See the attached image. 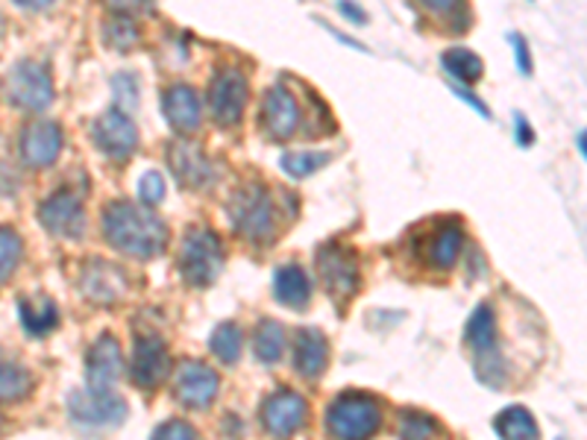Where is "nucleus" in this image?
I'll return each instance as SVG.
<instances>
[{
    "label": "nucleus",
    "mask_w": 587,
    "mask_h": 440,
    "mask_svg": "<svg viewBox=\"0 0 587 440\" xmlns=\"http://www.w3.org/2000/svg\"><path fill=\"white\" fill-rule=\"evenodd\" d=\"M91 136H94V144L107 159H115V162H127L136 147H139V130L127 112L121 109H109L94 121L91 127Z\"/></svg>",
    "instance_id": "1a4fd4ad"
},
{
    "label": "nucleus",
    "mask_w": 587,
    "mask_h": 440,
    "mask_svg": "<svg viewBox=\"0 0 587 440\" xmlns=\"http://www.w3.org/2000/svg\"><path fill=\"white\" fill-rule=\"evenodd\" d=\"M36 388L33 373L7 352H0V402L27 400Z\"/></svg>",
    "instance_id": "b1692460"
},
{
    "label": "nucleus",
    "mask_w": 587,
    "mask_h": 440,
    "mask_svg": "<svg viewBox=\"0 0 587 440\" xmlns=\"http://www.w3.org/2000/svg\"><path fill=\"white\" fill-rule=\"evenodd\" d=\"M16 3L21 9H33V12H36V9H48L50 3H53V0H16Z\"/></svg>",
    "instance_id": "37998d69"
},
{
    "label": "nucleus",
    "mask_w": 587,
    "mask_h": 440,
    "mask_svg": "<svg viewBox=\"0 0 587 440\" xmlns=\"http://www.w3.org/2000/svg\"><path fill=\"white\" fill-rule=\"evenodd\" d=\"M576 144H579V153L585 156V153H587V139H585V130H579V136H576Z\"/></svg>",
    "instance_id": "c03bdc74"
},
{
    "label": "nucleus",
    "mask_w": 587,
    "mask_h": 440,
    "mask_svg": "<svg viewBox=\"0 0 587 440\" xmlns=\"http://www.w3.org/2000/svg\"><path fill=\"white\" fill-rule=\"evenodd\" d=\"M261 130L265 136L277 141L294 139V132L300 130L302 112H300V100L294 98L286 86H273V89L265 91L261 98Z\"/></svg>",
    "instance_id": "9b49d317"
},
{
    "label": "nucleus",
    "mask_w": 587,
    "mask_h": 440,
    "mask_svg": "<svg viewBox=\"0 0 587 440\" xmlns=\"http://www.w3.org/2000/svg\"><path fill=\"white\" fill-rule=\"evenodd\" d=\"M426 7V12H432V16H447L452 9L458 7V0H420Z\"/></svg>",
    "instance_id": "58836bf2"
},
{
    "label": "nucleus",
    "mask_w": 587,
    "mask_h": 440,
    "mask_svg": "<svg viewBox=\"0 0 587 440\" xmlns=\"http://www.w3.org/2000/svg\"><path fill=\"white\" fill-rule=\"evenodd\" d=\"M306 417H309L306 400L294 391H277L261 406V423H265V429L273 438H291V434H297L302 429V423H306Z\"/></svg>",
    "instance_id": "dca6fc26"
},
{
    "label": "nucleus",
    "mask_w": 587,
    "mask_h": 440,
    "mask_svg": "<svg viewBox=\"0 0 587 440\" xmlns=\"http://www.w3.org/2000/svg\"><path fill=\"white\" fill-rule=\"evenodd\" d=\"M0 33H3V18H0Z\"/></svg>",
    "instance_id": "a18cd8bd"
},
{
    "label": "nucleus",
    "mask_w": 587,
    "mask_h": 440,
    "mask_svg": "<svg viewBox=\"0 0 587 440\" xmlns=\"http://www.w3.org/2000/svg\"><path fill=\"white\" fill-rule=\"evenodd\" d=\"M62 127L53 121H33L27 123L24 132H21V141H18V150H21V159H24L27 168H48L59 159L62 153Z\"/></svg>",
    "instance_id": "f3484780"
},
{
    "label": "nucleus",
    "mask_w": 587,
    "mask_h": 440,
    "mask_svg": "<svg viewBox=\"0 0 587 440\" xmlns=\"http://www.w3.org/2000/svg\"><path fill=\"white\" fill-rule=\"evenodd\" d=\"M338 9H341L344 16L350 18L352 24H365V12H359V7H356L352 0H341V3H338Z\"/></svg>",
    "instance_id": "a19ab883"
},
{
    "label": "nucleus",
    "mask_w": 587,
    "mask_h": 440,
    "mask_svg": "<svg viewBox=\"0 0 587 440\" xmlns=\"http://www.w3.org/2000/svg\"><path fill=\"white\" fill-rule=\"evenodd\" d=\"M329 162H332V156L318 153V150H294V153H286L279 159L282 171L294 177V180H306L311 173H318L320 168H327Z\"/></svg>",
    "instance_id": "c85d7f7f"
},
{
    "label": "nucleus",
    "mask_w": 587,
    "mask_h": 440,
    "mask_svg": "<svg viewBox=\"0 0 587 440\" xmlns=\"http://www.w3.org/2000/svg\"><path fill=\"white\" fill-rule=\"evenodd\" d=\"M141 41L139 24H136V18H123L115 16L109 18L107 24H103V44L112 50H132Z\"/></svg>",
    "instance_id": "7c9ffc66"
},
{
    "label": "nucleus",
    "mask_w": 587,
    "mask_h": 440,
    "mask_svg": "<svg viewBox=\"0 0 587 440\" xmlns=\"http://www.w3.org/2000/svg\"><path fill=\"white\" fill-rule=\"evenodd\" d=\"M461 247H465V232L456 223H444L426 238L424 244V261L429 268L438 270H452V264L461 256Z\"/></svg>",
    "instance_id": "4be33fe9"
},
{
    "label": "nucleus",
    "mask_w": 587,
    "mask_h": 440,
    "mask_svg": "<svg viewBox=\"0 0 587 440\" xmlns=\"http://www.w3.org/2000/svg\"><path fill=\"white\" fill-rule=\"evenodd\" d=\"M168 162H171L173 177L186 188H206L215 180V164L203 153V147L195 141H173L168 150Z\"/></svg>",
    "instance_id": "6ab92c4d"
},
{
    "label": "nucleus",
    "mask_w": 587,
    "mask_h": 440,
    "mask_svg": "<svg viewBox=\"0 0 587 440\" xmlns=\"http://www.w3.org/2000/svg\"><path fill=\"white\" fill-rule=\"evenodd\" d=\"M456 94H458V98H461V100H465L467 107H470V109H476V112H479V114H481V118H490L488 107H485V103H481V100H479V98H474V94H467V91H465V89H456Z\"/></svg>",
    "instance_id": "79ce46f5"
},
{
    "label": "nucleus",
    "mask_w": 587,
    "mask_h": 440,
    "mask_svg": "<svg viewBox=\"0 0 587 440\" xmlns=\"http://www.w3.org/2000/svg\"><path fill=\"white\" fill-rule=\"evenodd\" d=\"M171 373V352L165 347L162 338L145 334L132 347L130 359V379L141 391H153L165 382V376Z\"/></svg>",
    "instance_id": "9d476101"
},
{
    "label": "nucleus",
    "mask_w": 587,
    "mask_h": 440,
    "mask_svg": "<svg viewBox=\"0 0 587 440\" xmlns=\"http://www.w3.org/2000/svg\"><path fill=\"white\" fill-rule=\"evenodd\" d=\"M508 41H511L514 53H517V68H520V73H526V77H529V73H531V59H529V48H526V41H523L517 33L508 36Z\"/></svg>",
    "instance_id": "4c0bfd02"
},
{
    "label": "nucleus",
    "mask_w": 587,
    "mask_h": 440,
    "mask_svg": "<svg viewBox=\"0 0 587 440\" xmlns=\"http://www.w3.org/2000/svg\"><path fill=\"white\" fill-rule=\"evenodd\" d=\"M18 311H21V323L30 334L41 338V334L53 332L59 327V309L57 302L50 300V297H36V300H21L18 302Z\"/></svg>",
    "instance_id": "393cba45"
},
{
    "label": "nucleus",
    "mask_w": 587,
    "mask_h": 440,
    "mask_svg": "<svg viewBox=\"0 0 587 440\" xmlns=\"http://www.w3.org/2000/svg\"><path fill=\"white\" fill-rule=\"evenodd\" d=\"M209 347H212V352L223 364H238L241 350H245V334H241V329H238L236 323H220L212 332Z\"/></svg>",
    "instance_id": "c756f323"
},
{
    "label": "nucleus",
    "mask_w": 587,
    "mask_h": 440,
    "mask_svg": "<svg viewBox=\"0 0 587 440\" xmlns=\"http://www.w3.org/2000/svg\"><path fill=\"white\" fill-rule=\"evenodd\" d=\"M223 261H227V253H223V244L212 229H188L180 247V273L188 286H212L223 270Z\"/></svg>",
    "instance_id": "39448f33"
},
{
    "label": "nucleus",
    "mask_w": 587,
    "mask_h": 440,
    "mask_svg": "<svg viewBox=\"0 0 587 440\" xmlns=\"http://www.w3.org/2000/svg\"><path fill=\"white\" fill-rule=\"evenodd\" d=\"M329 364V343L320 329H300L294 334V370L306 379H318Z\"/></svg>",
    "instance_id": "412c9836"
},
{
    "label": "nucleus",
    "mask_w": 587,
    "mask_h": 440,
    "mask_svg": "<svg viewBox=\"0 0 587 440\" xmlns=\"http://www.w3.org/2000/svg\"><path fill=\"white\" fill-rule=\"evenodd\" d=\"M494 429H497V434L503 440H538L540 438L535 417H531L523 406H511V408H506L503 414H497Z\"/></svg>",
    "instance_id": "a878e982"
},
{
    "label": "nucleus",
    "mask_w": 587,
    "mask_h": 440,
    "mask_svg": "<svg viewBox=\"0 0 587 440\" xmlns=\"http://www.w3.org/2000/svg\"><path fill=\"white\" fill-rule=\"evenodd\" d=\"M68 411L80 426H118L127 417V402L109 391H73L68 397Z\"/></svg>",
    "instance_id": "4468645a"
},
{
    "label": "nucleus",
    "mask_w": 587,
    "mask_h": 440,
    "mask_svg": "<svg viewBox=\"0 0 587 440\" xmlns=\"http://www.w3.org/2000/svg\"><path fill=\"white\" fill-rule=\"evenodd\" d=\"M24 256V241L16 229L0 227V286L16 273L18 261Z\"/></svg>",
    "instance_id": "2f4dec72"
},
{
    "label": "nucleus",
    "mask_w": 587,
    "mask_h": 440,
    "mask_svg": "<svg viewBox=\"0 0 587 440\" xmlns=\"http://www.w3.org/2000/svg\"><path fill=\"white\" fill-rule=\"evenodd\" d=\"M150 440H197V438H195V429L188 423H182V420H168V423H162L156 429Z\"/></svg>",
    "instance_id": "e433bc0d"
},
{
    "label": "nucleus",
    "mask_w": 587,
    "mask_h": 440,
    "mask_svg": "<svg viewBox=\"0 0 587 440\" xmlns=\"http://www.w3.org/2000/svg\"><path fill=\"white\" fill-rule=\"evenodd\" d=\"M253 350L256 359L265 364H277L286 352V329L277 320H261L259 329L253 334Z\"/></svg>",
    "instance_id": "bb28decb"
},
{
    "label": "nucleus",
    "mask_w": 587,
    "mask_h": 440,
    "mask_svg": "<svg viewBox=\"0 0 587 440\" xmlns=\"http://www.w3.org/2000/svg\"><path fill=\"white\" fill-rule=\"evenodd\" d=\"M517 141H520V147H529L535 141V132H531L529 121L523 114H517Z\"/></svg>",
    "instance_id": "ea45409f"
},
{
    "label": "nucleus",
    "mask_w": 587,
    "mask_h": 440,
    "mask_svg": "<svg viewBox=\"0 0 587 440\" xmlns=\"http://www.w3.org/2000/svg\"><path fill=\"white\" fill-rule=\"evenodd\" d=\"M41 227L57 238H80L86 232V209L73 191H57L39 206Z\"/></svg>",
    "instance_id": "2eb2a0df"
},
{
    "label": "nucleus",
    "mask_w": 587,
    "mask_h": 440,
    "mask_svg": "<svg viewBox=\"0 0 587 440\" xmlns=\"http://www.w3.org/2000/svg\"><path fill=\"white\" fill-rule=\"evenodd\" d=\"M220 391V379L212 367L203 361H182L173 376V397L191 411L212 406Z\"/></svg>",
    "instance_id": "f8f14e48"
},
{
    "label": "nucleus",
    "mask_w": 587,
    "mask_h": 440,
    "mask_svg": "<svg viewBox=\"0 0 587 440\" xmlns=\"http://www.w3.org/2000/svg\"><path fill=\"white\" fill-rule=\"evenodd\" d=\"M229 220L238 236L247 241H268L273 236V223H277V212H273V197L261 182H247L232 194L227 206Z\"/></svg>",
    "instance_id": "f03ea898"
},
{
    "label": "nucleus",
    "mask_w": 587,
    "mask_h": 440,
    "mask_svg": "<svg viewBox=\"0 0 587 440\" xmlns=\"http://www.w3.org/2000/svg\"><path fill=\"white\" fill-rule=\"evenodd\" d=\"M315 261H318V273L329 297L338 306H347L361 286L359 253L347 244H324L315 253Z\"/></svg>",
    "instance_id": "0eeeda50"
},
{
    "label": "nucleus",
    "mask_w": 587,
    "mask_h": 440,
    "mask_svg": "<svg viewBox=\"0 0 587 440\" xmlns=\"http://www.w3.org/2000/svg\"><path fill=\"white\" fill-rule=\"evenodd\" d=\"M162 109L165 118L171 121V127L177 132H195L200 130V118H203V107H200V94L191 86H171L162 94Z\"/></svg>",
    "instance_id": "aec40b11"
},
{
    "label": "nucleus",
    "mask_w": 587,
    "mask_h": 440,
    "mask_svg": "<svg viewBox=\"0 0 587 440\" xmlns=\"http://www.w3.org/2000/svg\"><path fill=\"white\" fill-rule=\"evenodd\" d=\"M139 197L145 206H159L165 200V180L162 173L147 171L139 180Z\"/></svg>",
    "instance_id": "f704fd0d"
},
{
    "label": "nucleus",
    "mask_w": 587,
    "mask_h": 440,
    "mask_svg": "<svg viewBox=\"0 0 587 440\" xmlns=\"http://www.w3.org/2000/svg\"><path fill=\"white\" fill-rule=\"evenodd\" d=\"M103 236L118 253L132 259H156L168 247V227L147 206L115 200L103 209Z\"/></svg>",
    "instance_id": "f257e3e1"
},
{
    "label": "nucleus",
    "mask_w": 587,
    "mask_h": 440,
    "mask_svg": "<svg viewBox=\"0 0 587 440\" xmlns=\"http://www.w3.org/2000/svg\"><path fill=\"white\" fill-rule=\"evenodd\" d=\"M112 94H115V103H118V109H136L139 107V80L132 77V73H118L112 80Z\"/></svg>",
    "instance_id": "72a5a7b5"
},
{
    "label": "nucleus",
    "mask_w": 587,
    "mask_h": 440,
    "mask_svg": "<svg viewBox=\"0 0 587 440\" xmlns=\"http://www.w3.org/2000/svg\"><path fill=\"white\" fill-rule=\"evenodd\" d=\"M444 68H447L449 77H456L461 82H479L481 73H485V66H481V59L476 57L474 50L467 48H449L444 53Z\"/></svg>",
    "instance_id": "cd10ccee"
},
{
    "label": "nucleus",
    "mask_w": 587,
    "mask_h": 440,
    "mask_svg": "<svg viewBox=\"0 0 587 440\" xmlns=\"http://www.w3.org/2000/svg\"><path fill=\"white\" fill-rule=\"evenodd\" d=\"M382 426V406L367 393H344L329 406L327 429L332 440H370Z\"/></svg>",
    "instance_id": "20e7f679"
},
{
    "label": "nucleus",
    "mask_w": 587,
    "mask_h": 440,
    "mask_svg": "<svg viewBox=\"0 0 587 440\" xmlns=\"http://www.w3.org/2000/svg\"><path fill=\"white\" fill-rule=\"evenodd\" d=\"M123 373L121 343L112 334H100L86 359V382L91 391H109Z\"/></svg>",
    "instance_id": "a211bd4d"
},
{
    "label": "nucleus",
    "mask_w": 587,
    "mask_h": 440,
    "mask_svg": "<svg viewBox=\"0 0 587 440\" xmlns=\"http://www.w3.org/2000/svg\"><path fill=\"white\" fill-rule=\"evenodd\" d=\"M465 343L476 352V376L481 382L488 388H506V361H503V352H499L497 318H494L490 306H479L474 311V318L467 320Z\"/></svg>",
    "instance_id": "7ed1b4c3"
},
{
    "label": "nucleus",
    "mask_w": 587,
    "mask_h": 440,
    "mask_svg": "<svg viewBox=\"0 0 587 440\" xmlns=\"http://www.w3.org/2000/svg\"><path fill=\"white\" fill-rule=\"evenodd\" d=\"M80 291L94 306H115V302H121L127 297V291H130V279H127V273L118 264L91 259L80 273Z\"/></svg>",
    "instance_id": "ddd939ff"
},
{
    "label": "nucleus",
    "mask_w": 587,
    "mask_h": 440,
    "mask_svg": "<svg viewBox=\"0 0 587 440\" xmlns=\"http://www.w3.org/2000/svg\"><path fill=\"white\" fill-rule=\"evenodd\" d=\"M247 98H250V86H247V73L241 68H220L209 86V109L220 127H236L245 114Z\"/></svg>",
    "instance_id": "6e6552de"
},
{
    "label": "nucleus",
    "mask_w": 587,
    "mask_h": 440,
    "mask_svg": "<svg viewBox=\"0 0 587 440\" xmlns=\"http://www.w3.org/2000/svg\"><path fill=\"white\" fill-rule=\"evenodd\" d=\"M3 98L9 107L21 109V112H44L53 103L50 71L33 59L16 62L3 77Z\"/></svg>",
    "instance_id": "423d86ee"
},
{
    "label": "nucleus",
    "mask_w": 587,
    "mask_h": 440,
    "mask_svg": "<svg viewBox=\"0 0 587 440\" xmlns=\"http://www.w3.org/2000/svg\"><path fill=\"white\" fill-rule=\"evenodd\" d=\"M273 297L288 309H306L311 300V282L300 264H282L273 273Z\"/></svg>",
    "instance_id": "5701e85b"
},
{
    "label": "nucleus",
    "mask_w": 587,
    "mask_h": 440,
    "mask_svg": "<svg viewBox=\"0 0 587 440\" xmlns=\"http://www.w3.org/2000/svg\"><path fill=\"white\" fill-rule=\"evenodd\" d=\"M115 16L136 18V16H150L156 12V0H103Z\"/></svg>",
    "instance_id": "c9c22d12"
},
{
    "label": "nucleus",
    "mask_w": 587,
    "mask_h": 440,
    "mask_svg": "<svg viewBox=\"0 0 587 440\" xmlns=\"http://www.w3.org/2000/svg\"><path fill=\"white\" fill-rule=\"evenodd\" d=\"M438 434V423L424 411H406L400 417V438L402 440H432Z\"/></svg>",
    "instance_id": "473e14b6"
}]
</instances>
